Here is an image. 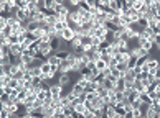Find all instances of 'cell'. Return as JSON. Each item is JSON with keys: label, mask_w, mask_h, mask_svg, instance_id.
<instances>
[{"label": "cell", "mask_w": 160, "mask_h": 118, "mask_svg": "<svg viewBox=\"0 0 160 118\" xmlns=\"http://www.w3.org/2000/svg\"><path fill=\"white\" fill-rule=\"evenodd\" d=\"M56 84H60L61 87H66V85H71L73 84V77L71 74H56Z\"/></svg>", "instance_id": "obj_1"}, {"label": "cell", "mask_w": 160, "mask_h": 118, "mask_svg": "<svg viewBox=\"0 0 160 118\" xmlns=\"http://www.w3.org/2000/svg\"><path fill=\"white\" fill-rule=\"evenodd\" d=\"M50 92H51V95H53V100H55V102H58V100H61L63 87H61L60 84H53V85H51V89H50Z\"/></svg>", "instance_id": "obj_2"}, {"label": "cell", "mask_w": 160, "mask_h": 118, "mask_svg": "<svg viewBox=\"0 0 160 118\" xmlns=\"http://www.w3.org/2000/svg\"><path fill=\"white\" fill-rule=\"evenodd\" d=\"M160 67V62H158V58H155V56H152L150 61L147 62V69H149V74L154 76V72L157 71V69Z\"/></svg>", "instance_id": "obj_3"}, {"label": "cell", "mask_w": 160, "mask_h": 118, "mask_svg": "<svg viewBox=\"0 0 160 118\" xmlns=\"http://www.w3.org/2000/svg\"><path fill=\"white\" fill-rule=\"evenodd\" d=\"M12 79H13V76H12L10 72L0 71V87H3V85H9Z\"/></svg>", "instance_id": "obj_4"}, {"label": "cell", "mask_w": 160, "mask_h": 118, "mask_svg": "<svg viewBox=\"0 0 160 118\" xmlns=\"http://www.w3.org/2000/svg\"><path fill=\"white\" fill-rule=\"evenodd\" d=\"M75 36H76V33L71 30V28H66V30L61 33V39H64V41H68V43H71L73 39H75Z\"/></svg>", "instance_id": "obj_5"}, {"label": "cell", "mask_w": 160, "mask_h": 118, "mask_svg": "<svg viewBox=\"0 0 160 118\" xmlns=\"http://www.w3.org/2000/svg\"><path fill=\"white\" fill-rule=\"evenodd\" d=\"M135 77H137V74H135V71H134V69H129V71H127L125 74H124V77H122V79L125 80V84H134Z\"/></svg>", "instance_id": "obj_6"}, {"label": "cell", "mask_w": 160, "mask_h": 118, "mask_svg": "<svg viewBox=\"0 0 160 118\" xmlns=\"http://www.w3.org/2000/svg\"><path fill=\"white\" fill-rule=\"evenodd\" d=\"M10 56V46L7 43H0V58H9Z\"/></svg>", "instance_id": "obj_7"}, {"label": "cell", "mask_w": 160, "mask_h": 118, "mask_svg": "<svg viewBox=\"0 0 160 118\" xmlns=\"http://www.w3.org/2000/svg\"><path fill=\"white\" fill-rule=\"evenodd\" d=\"M12 35H13V28H12V26L0 28V36H2V38H10Z\"/></svg>", "instance_id": "obj_8"}, {"label": "cell", "mask_w": 160, "mask_h": 118, "mask_svg": "<svg viewBox=\"0 0 160 118\" xmlns=\"http://www.w3.org/2000/svg\"><path fill=\"white\" fill-rule=\"evenodd\" d=\"M81 46H84V48L93 46V36H89V35L81 36Z\"/></svg>", "instance_id": "obj_9"}, {"label": "cell", "mask_w": 160, "mask_h": 118, "mask_svg": "<svg viewBox=\"0 0 160 118\" xmlns=\"http://www.w3.org/2000/svg\"><path fill=\"white\" fill-rule=\"evenodd\" d=\"M101 85H102V87H104L107 92H109V90H114V89H116V84H114L111 79H104V80L101 82Z\"/></svg>", "instance_id": "obj_10"}, {"label": "cell", "mask_w": 160, "mask_h": 118, "mask_svg": "<svg viewBox=\"0 0 160 118\" xmlns=\"http://www.w3.org/2000/svg\"><path fill=\"white\" fill-rule=\"evenodd\" d=\"M40 69H42V74H43L45 77H46V76H51V66L46 62V61H45L42 66H40ZM53 77H55V76H53Z\"/></svg>", "instance_id": "obj_11"}, {"label": "cell", "mask_w": 160, "mask_h": 118, "mask_svg": "<svg viewBox=\"0 0 160 118\" xmlns=\"http://www.w3.org/2000/svg\"><path fill=\"white\" fill-rule=\"evenodd\" d=\"M130 54L137 56V58H142V56H147L149 52H147L145 49H144V48H140V46H139V48H134V49L130 51Z\"/></svg>", "instance_id": "obj_12"}, {"label": "cell", "mask_w": 160, "mask_h": 118, "mask_svg": "<svg viewBox=\"0 0 160 118\" xmlns=\"http://www.w3.org/2000/svg\"><path fill=\"white\" fill-rule=\"evenodd\" d=\"M28 74H30L31 77H38V76H43V74H42V69H40V66H31L30 69H28Z\"/></svg>", "instance_id": "obj_13"}, {"label": "cell", "mask_w": 160, "mask_h": 118, "mask_svg": "<svg viewBox=\"0 0 160 118\" xmlns=\"http://www.w3.org/2000/svg\"><path fill=\"white\" fill-rule=\"evenodd\" d=\"M73 93H75L76 97H81V95H84L86 92H84V89L81 87L79 84H73Z\"/></svg>", "instance_id": "obj_14"}, {"label": "cell", "mask_w": 160, "mask_h": 118, "mask_svg": "<svg viewBox=\"0 0 160 118\" xmlns=\"http://www.w3.org/2000/svg\"><path fill=\"white\" fill-rule=\"evenodd\" d=\"M104 113H106V118H114L117 115V113H116V107H109V105L104 108Z\"/></svg>", "instance_id": "obj_15"}, {"label": "cell", "mask_w": 160, "mask_h": 118, "mask_svg": "<svg viewBox=\"0 0 160 118\" xmlns=\"http://www.w3.org/2000/svg\"><path fill=\"white\" fill-rule=\"evenodd\" d=\"M139 100H140L144 105H149V107L152 105V99L149 97V93H140V97H139Z\"/></svg>", "instance_id": "obj_16"}, {"label": "cell", "mask_w": 160, "mask_h": 118, "mask_svg": "<svg viewBox=\"0 0 160 118\" xmlns=\"http://www.w3.org/2000/svg\"><path fill=\"white\" fill-rule=\"evenodd\" d=\"M96 69L99 72H104L106 69H107V62H104L102 59H99V61H96Z\"/></svg>", "instance_id": "obj_17"}, {"label": "cell", "mask_w": 160, "mask_h": 118, "mask_svg": "<svg viewBox=\"0 0 160 118\" xmlns=\"http://www.w3.org/2000/svg\"><path fill=\"white\" fill-rule=\"evenodd\" d=\"M137 56H134V54H130V58H129V61H127V66H129V69H134L135 66H137Z\"/></svg>", "instance_id": "obj_18"}, {"label": "cell", "mask_w": 160, "mask_h": 118, "mask_svg": "<svg viewBox=\"0 0 160 118\" xmlns=\"http://www.w3.org/2000/svg\"><path fill=\"white\" fill-rule=\"evenodd\" d=\"M116 90H119V92H124V90H125V80H124V79H117V82H116Z\"/></svg>", "instance_id": "obj_19"}, {"label": "cell", "mask_w": 160, "mask_h": 118, "mask_svg": "<svg viewBox=\"0 0 160 118\" xmlns=\"http://www.w3.org/2000/svg\"><path fill=\"white\" fill-rule=\"evenodd\" d=\"M28 2H30V0H15V3H17V7L20 10H27L28 8Z\"/></svg>", "instance_id": "obj_20"}, {"label": "cell", "mask_w": 160, "mask_h": 118, "mask_svg": "<svg viewBox=\"0 0 160 118\" xmlns=\"http://www.w3.org/2000/svg\"><path fill=\"white\" fill-rule=\"evenodd\" d=\"M96 93H97V97H101V99H107V90H106V89L102 87V85L96 90Z\"/></svg>", "instance_id": "obj_21"}, {"label": "cell", "mask_w": 160, "mask_h": 118, "mask_svg": "<svg viewBox=\"0 0 160 118\" xmlns=\"http://www.w3.org/2000/svg\"><path fill=\"white\" fill-rule=\"evenodd\" d=\"M147 26H149L150 30H154L155 26H158V22L155 20V17H152V18H149V20H147Z\"/></svg>", "instance_id": "obj_22"}, {"label": "cell", "mask_w": 160, "mask_h": 118, "mask_svg": "<svg viewBox=\"0 0 160 118\" xmlns=\"http://www.w3.org/2000/svg\"><path fill=\"white\" fill-rule=\"evenodd\" d=\"M10 102V95L9 93H0V105H5Z\"/></svg>", "instance_id": "obj_23"}, {"label": "cell", "mask_w": 160, "mask_h": 118, "mask_svg": "<svg viewBox=\"0 0 160 118\" xmlns=\"http://www.w3.org/2000/svg\"><path fill=\"white\" fill-rule=\"evenodd\" d=\"M55 54L58 56V58H60L61 61H64V59H68L69 52H68V51H55Z\"/></svg>", "instance_id": "obj_24"}, {"label": "cell", "mask_w": 160, "mask_h": 118, "mask_svg": "<svg viewBox=\"0 0 160 118\" xmlns=\"http://www.w3.org/2000/svg\"><path fill=\"white\" fill-rule=\"evenodd\" d=\"M111 74H112L114 77H116V79H122V77H124V74H122L121 71H119L117 67H114V69H111Z\"/></svg>", "instance_id": "obj_25"}, {"label": "cell", "mask_w": 160, "mask_h": 118, "mask_svg": "<svg viewBox=\"0 0 160 118\" xmlns=\"http://www.w3.org/2000/svg\"><path fill=\"white\" fill-rule=\"evenodd\" d=\"M144 7V0H134V10L135 12H140Z\"/></svg>", "instance_id": "obj_26"}, {"label": "cell", "mask_w": 160, "mask_h": 118, "mask_svg": "<svg viewBox=\"0 0 160 118\" xmlns=\"http://www.w3.org/2000/svg\"><path fill=\"white\" fill-rule=\"evenodd\" d=\"M117 69L122 72V74H125V72L129 71V66H127V62H119L117 64Z\"/></svg>", "instance_id": "obj_27"}, {"label": "cell", "mask_w": 160, "mask_h": 118, "mask_svg": "<svg viewBox=\"0 0 160 118\" xmlns=\"http://www.w3.org/2000/svg\"><path fill=\"white\" fill-rule=\"evenodd\" d=\"M86 110H88V108H86L84 103H79V105H76V107H75V112H76V113H81V115H83Z\"/></svg>", "instance_id": "obj_28"}, {"label": "cell", "mask_w": 160, "mask_h": 118, "mask_svg": "<svg viewBox=\"0 0 160 118\" xmlns=\"http://www.w3.org/2000/svg\"><path fill=\"white\" fill-rule=\"evenodd\" d=\"M38 99V95H36V93H28V97H27V100H25V103H33V102Z\"/></svg>", "instance_id": "obj_29"}, {"label": "cell", "mask_w": 160, "mask_h": 118, "mask_svg": "<svg viewBox=\"0 0 160 118\" xmlns=\"http://www.w3.org/2000/svg\"><path fill=\"white\" fill-rule=\"evenodd\" d=\"M130 105H132V110H140L144 103H142L140 100H134V102H132V103H130Z\"/></svg>", "instance_id": "obj_30"}, {"label": "cell", "mask_w": 160, "mask_h": 118, "mask_svg": "<svg viewBox=\"0 0 160 118\" xmlns=\"http://www.w3.org/2000/svg\"><path fill=\"white\" fill-rule=\"evenodd\" d=\"M97 97V93H96V90L94 92H86V100H89V102H93L94 99Z\"/></svg>", "instance_id": "obj_31"}, {"label": "cell", "mask_w": 160, "mask_h": 118, "mask_svg": "<svg viewBox=\"0 0 160 118\" xmlns=\"http://www.w3.org/2000/svg\"><path fill=\"white\" fill-rule=\"evenodd\" d=\"M9 72H10L12 76H15L17 72H20V66H18V64H12V67H10Z\"/></svg>", "instance_id": "obj_32"}, {"label": "cell", "mask_w": 160, "mask_h": 118, "mask_svg": "<svg viewBox=\"0 0 160 118\" xmlns=\"http://www.w3.org/2000/svg\"><path fill=\"white\" fill-rule=\"evenodd\" d=\"M12 113L9 112V110H5V108H0V118H10Z\"/></svg>", "instance_id": "obj_33"}, {"label": "cell", "mask_w": 160, "mask_h": 118, "mask_svg": "<svg viewBox=\"0 0 160 118\" xmlns=\"http://www.w3.org/2000/svg\"><path fill=\"white\" fill-rule=\"evenodd\" d=\"M117 64H119V62H117L116 58H111V61L107 62V67H109V69H114V67H117Z\"/></svg>", "instance_id": "obj_34"}, {"label": "cell", "mask_w": 160, "mask_h": 118, "mask_svg": "<svg viewBox=\"0 0 160 118\" xmlns=\"http://www.w3.org/2000/svg\"><path fill=\"white\" fill-rule=\"evenodd\" d=\"M101 43H102V39H99V38H93V46H97V48H99Z\"/></svg>", "instance_id": "obj_35"}, {"label": "cell", "mask_w": 160, "mask_h": 118, "mask_svg": "<svg viewBox=\"0 0 160 118\" xmlns=\"http://www.w3.org/2000/svg\"><path fill=\"white\" fill-rule=\"evenodd\" d=\"M154 44H155V48L160 46V35H157V36L154 38Z\"/></svg>", "instance_id": "obj_36"}, {"label": "cell", "mask_w": 160, "mask_h": 118, "mask_svg": "<svg viewBox=\"0 0 160 118\" xmlns=\"http://www.w3.org/2000/svg\"><path fill=\"white\" fill-rule=\"evenodd\" d=\"M86 67H88L89 71H94V69H96V62H93V61H91V62H89V64H88V66H86Z\"/></svg>", "instance_id": "obj_37"}, {"label": "cell", "mask_w": 160, "mask_h": 118, "mask_svg": "<svg viewBox=\"0 0 160 118\" xmlns=\"http://www.w3.org/2000/svg\"><path fill=\"white\" fill-rule=\"evenodd\" d=\"M154 77H155V79H158V80H160V67H158L157 71L154 72Z\"/></svg>", "instance_id": "obj_38"}, {"label": "cell", "mask_w": 160, "mask_h": 118, "mask_svg": "<svg viewBox=\"0 0 160 118\" xmlns=\"http://www.w3.org/2000/svg\"><path fill=\"white\" fill-rule=\"evenodd\" d=\"M124 118H134V113H132V112H125Z\"/></svg>", "instance_id": "obj_39"}, {"label": "cell", "mask_w": 160, "mask_h": 118, "mask_svg": "<svg viewBox=\"0 0 160 118\" xmlns=\"http://www.w3.org/2000/svg\"><path fill=\"white\" fill-rule=\"evenodd\" d=\"M154 118H158V113H157V115H155V116H154Z\"/></svg>", "instance_id": "obj_40"}, {"label": "cell", "mask_w": 160, "mask_h": 118, "mask_svg": "<svg viewBox=\"0 0 160 118\" xmlns=\"http://www.w3.org/2000/svg\"><path fill=\"white\" fill-rule=\"evenodd\" d=\"M158 118H160V113H158Z\"/></svg>", "instance_id": "obj_41"}]
</instances>
